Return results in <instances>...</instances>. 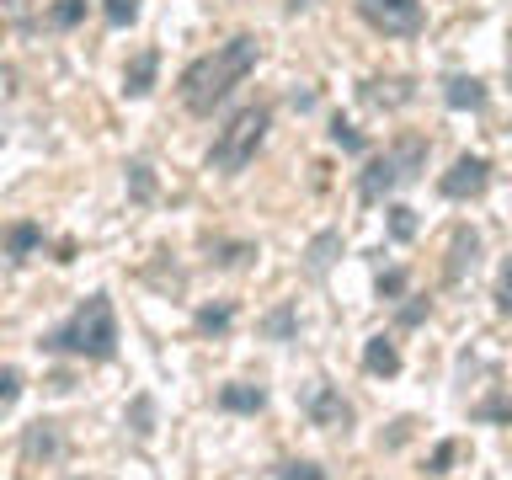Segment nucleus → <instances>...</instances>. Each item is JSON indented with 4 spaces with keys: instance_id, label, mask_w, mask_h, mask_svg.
<instances>
[{
    "instance_id": "39448f33",
    "label": "nucleus",
    "mask_w": 512,
    "mask_h": 480,
    "mask_svg": "<svg viewBox=\"0 0 512 480\" xmlns=\"http://www.w3.org/2000/svg\"><path fill=\"white\" fill-rule=\"evenodd\" d=\"M358 16L384 38H411L422 32V0H358Z\"/></svg>"
},
{
    "instance_id": "b1692460",
    "label": "nucleus",
    "mask_w": 512,
    "mask_h": 480,
    "mask_svg": "<svg viewBox=\"0 0 512 480\" xmlns=\"http://www.w3.org/2000/svg\"><path fill=\"white\" fill-rule=\"evenodd\" d=\"M128 182H134V198H150V192H155L150 166H144V160H134V166H128Z\"/></svg>"
},
{
    "instance_id": "aec40b11",
    "label": "nucleus",
    "mask_w": 512,
    "mask_h": 480,
    "mask_svg": "<svg viewBox=\"0 0 512 480\" xmlns=\"http://www.w3.org/2000/svg\"><path fill=\"white\" fill-rule=\"evenodd\" d=\"M80 16H86V0H59V6H54V16H48V22H54V27H75Z\"/></svg>"
},
{
    "instance_id": "4468645a",
    "label": "nucleus",
    "mask_w": 512,
    "mask_h": 480,
    "mask_svg": "<svg viewBox=\"0 0 512 480\" xmlns=\"http://www.w3.org/2000/svg\"><path fill=\"white\" fill-rule=\"evenodd\" d=\"M480 235L475 230H454V246H448V278H464V267H475Z\"/></svg>"
},
{
    "instance_id": "393cba45",
    "label": "nucleus",
    "mask_w": 512,
    "mask_h": 480,
    "mask_svg": "<svg viewBox=\"0 0 512 480\" xmlns=\"http://www.w3.org/2000/svg\"><path fill=\"white\" fill-rule=\"evenodd\" d=\"M16 395H22V374H16V368H0V406H11Z\"/></svg>"
},
{
    "instance_id": "a878e982",
    "label": "nucleus",
    "mask_w": 512,
    "mask_h": 480,
    "mask_svg": "<svg viewBox=\"0 0 512 480\" xmlns=\"http://www.w3.org/2000/svg\"><path fill=\"white\" fill-rule=\"evenodd\" d=\"M379 294L384 299H400V294H406V272H400V267L395 272H379Z\"/></svg>"
},
{
    "instance_id": "7ed1b4c3",
    "label": "nucleus",
    "mask_w": 512,
    "mask_h": 480,
    "mask_svg": "<svg viewBox=\"0 0 512 480\" xmlns=\"http://www.w3.org/2000/svg\"><path fill=\"white\" fill-rule=\"evenodd\" d=\"M267 128H272V112H267V107H240L235 118L219 128L214 150H208V171H219V176L246 171L251 160H256V150H262Z\"/></svg>"
},
{
    "instance_id": "412c9836",
    "label": "nucleus",
    "mask_w": 512,
    "mask_h": 480,
    "mask_svg": "<svg viewBox=\"0 0 512 480\" xmlns=\"http://www.w3.org/2000/svg\"><path fill=\"white\" fill-rule=\"evenodd\" d=\"M390 235L395 240H411L416 235V214H411V208H400V203L390 208Z\"/></svg>"
},
{
    "instance_id": "423d86ee",
    "label": "nucleus",
    "mask_w": 512,
    "mask_h": 480,
    "mask_svg": "<svg viewBox=\"0 0 512 480\" xmlns=\"http://www.w3.org/2000/svg\"><path fill=\"white\" fill-rule=\"evenodd\" d=\"M486 182H491V160L486 155H459L454 166L443 171L438 192H443V198H480Z\"/></svg>"
},
{
    "instance_id": "4be33fe9",
    "label": "nucleus",
    "mask_w": 512,
    "mask_h": 480,
    "mask_svg": "<svg viewBox=\"0 0 512 480\" xmlns=\"http://www.w3.org/2000/svg\"><path fill=\"white\" fill-rule=\"evenodd\" d=\"M267 336H278V342H288V336H294V310H288V304L267 315Z\"/></svg>"
},
{
    "instance_id": "7c9ffc66",
    "label": "nucleus",
    "mask_w": 512,
    "mask_h": 480,
    "mask_svg": "<svg viewBox=\"0 0 512 480\" xmlns=\"http://www.w3.org/2000/svg\"><path fill=\"white\" fill-rule=\"evenodd\" d=\"M288 6H294V11H304V6H310V0H288Z\"/></svg>"
},
{
    "instance_id": "ddd939ff",
    "label": "nucleus",
    "mask_w": 512,
    "mask_h": 480,
    "mask_svg": "<svg viewBox=\"0 0 512 480\" xmlns=\"http://www.w3.org/2000/svg\"><path fill=\"white\" fill-rule=\"evenodd\" d=\"M38 246H43V224L22 219V224H11V230H6V256H16V262H22V256H32Z\"/></svg>"
},
{
    "instance_id": "bb28decb",
    "label": "nucleus",
    "mask_w": 512,
    "mask_h": 480,
    "mask_svg": "<svg viewBox=\"0 0 512 480\" xmlns=\"http://www.w3.org/2000/svg\"><path fill=\"white\" fill-rule=\"evenodd\" d=\"M454 454H459L454 443H438V448H432V459H427V475H443L448 464H454Z\"/></svg>"
},
{
    "instance_id": "0eeeda50",
    "label": "nucleus",
    "mask_w": 512,
    "mask_h": 480,
    "mask_svg": "<svg viewBox=\"0 0 512 480\" xmlns=\"http://www.w3.org/2000/svg\"><path fill=\"white\" fill-rule=\"evenodd\" d=\"M310 422L326 427V432H336V427L352 422V406L342 400V390H336V384H315V390H310Z\"/></svg>"
},
{
    "instance_id": "6e6552de",
    "label": "nucleus",
    "mask_w": 512,
    "mask_h": 480,
    "mask_svg": "<svg viewBox=\"0 0 512 480\" xmlns=\"http://www.w3.org/2000/svg\"><path fill=\"white\" fill-rule=\"evenodd\" d=\"M363 368L374 379H395L400 374V347L390 342V336H368L363 342Z\"/></svg>"
},
{
    "instance_id": "2eb2a0df",
    "label": "nucleus",
    "mask_w": 512,
    "mask_h": 480,
    "mask_svg": "<svg viewBox=\"0 0 512 480\" xmlns=\"http://www.w3.org/2000/svg\"><path fill=\"white\" fill-rule=\"evenodd\" d=\"M336 251H342V235H336V230H326V235H320L315 246H310V272H315V278L331 267V256H336Z\"/></svg>"
},
{
    "instance_id": "a211bd4d",
    "label": "nucleus",
    "mask_w": 512,
    "mask_h": 480,
    "mask_svg": "<svg viewBox=\"0 0 512 480\" xmlns=\"http://www.w3.org/2000/svg\"><path fill=\"white\" fill-rule=\"evenodd\" d=\"M475 422H512V400L507 395H491L475 406Z\"/></svg>"
},
{
    "instance_id": "f3484780",
    "label": "nucleus",
    "mask_w": 512,
    "mask_h": 480,
    "mask_svg": "<svg viewBox=\"0 0 512 480\" xmlns=\"http://www.w3.org/2000/svg\"><path fill=\"white\" fill-rule=\"evenodd\" d=\"M230 320H235L230 304H208V310H198V331H208V336H214V331H230Z\"/></svg>"
},
{
    "instance_id": "f8f14e48",
    "label": "nucleus",
    "mask_w": 512,
    "mask_h": 480,
    "mask_svg": "<svg viewBox=\"0 0 512 480\" xmlns=\"http://www.w3.org/2000/svg\"><path fill=\"white\" fill-rule=\"evenodd\" d=\"M155 70H160V54H155V48H144V54L123 70V91H128V96H150Z\"/></svg>"
},
{
    "instance_id": "f03ea898",
    "label": "nucleus",
    "mask_w": 512,
    "mask_h": 480,
    "mask_svg": "<svg viewBox=\"0 0 512 480\" xmlns=\"http://www.w3.org/2000/svg\"><path fill=\"white\" fill-rule=\"evenodd\" d=\"M38 347L48 352H64V358H86V363H107L118 352V320H112V304L107 294H91L80 310L64 320L59 331H48Z\"/></svg>"
},
{
    "instance_id": "1a4fd4ad",
    "label": "nucleus",
    "mask_w": 512,
    "mask_h": 480,
    "mask_svg": "<svg viewBox=\"0 0 512 480\" xmlns=\"http://www.w3.org/2000/svg\"><path fill=\"white\" fill-rule=\"evenodd\" d=\"M443 102L448 107H470V112H480V107H486V86H480V80L475 75H448L443 80Z\"/></svg>"
},
{
    "instance_id": "c756f323",
    "label": "nucleus",
    "mask_w": 512,
    "mask_h": 480,
    "mask_svg": "<svg viewBox=\"0 0 512 480\" xmlns=\"http://www.w3.org/2000/svg\"><path fill=\"white\" fill-rule=\"evenodd\" d=\"M422 315H427V299H411L406 310H400V326H422Z\"/></svg>"
},
{
    "instance_id": "6ab92c4d",
    "label": "nucleus",
    "mask_w": 512,
    "mask_h": 480,
    "mask_svg": "<svg viewBox=\"0 0 512 480\" xmlns=\"http://www.w3.org/2000/svg\"><path fill=\"white\" fill-rule=\"evenodd\" d=\"M102 16H107V27H128L139 16V0H102Z\"/></svg>"
},
{
    "instance_id": "9b49d317",
    "label": "nucleus",
    "mask_w": 512,
    "mask_h": 480,
    "mask_svg": "<svg viewBox=\"0 0 512 480\" xmlns=\"http://www.w3.org/2000/svg\"><path fill=\"white\" fill-rule=\"evenodd\" d=\"M262 406H267V390H262V384H224V390H219V411L256 416Z\"/></svg>"
},
{
    "instance_id": "5701e85b",
    "label": "nucleus",
    "mask_w": 512,
    "mask_h": 480,
    "mask_svg": "<svg viewBox=\"0 0 512 480\" xmlns=\"http://www.w3.org/2000/svg\"><path fill=\"white\" fill-rule=\"evenodd\" d=\"M331 139L342 144V150H363V134H358V128H352V123H342V118L331 123Z\"/></svg>"
},
{
    "instance_id": "cd10ccee",
    "label": "nucleus",
    "mask_w": 512,
    "mask_h": 480,
    "mask_svg": "<svg viewBox=\"0 0 512 480\" xmlns=\"http://www.w3.org/2000/svg\"><path fill=\"white\" fill-rule=\"evenodd\" d=\"M496 304H502V315H512V262L502 267V288H496Z\"/></svg>"
},
{
    "instance_id": "dca6fc26",
    "label": "nucleus",
    "mask_w": 512,
    "mask_h": 480,
    "mask_svg": "<svg viewBox=\"0 0 512 480\" xmlns=\"http://www.w3.org/2000/svg\"><path fill=\"white\" fill-rule=\"evenodd\" d=\"M272 480H326V470H320V464H310V459H288V464H278V470H272Z\"/></svg>"
},
{
    "instance_id": "9d476101",
    "label": "nucleus",
    "mask_w": 512,
    "mask_h": 480,
    "mask_svg": "<svg viewBox=\"0 0 512 480\" xmlns=\"http://www.w3.org/2000/svg\"><path fill=\"white\" fill-rule=\"evenodd\" d=\"M22 459H27V464L59 459V427H54V422H32L27 438H22Z\"/></svg>"
},
{
    "instance_id": "20e7f679",
    "label": "nucleus",
    "mask_w": 512,
    "mask_h": 480,
    "mask_svg": "<svg viewBox=\"0 0 512 480\" xmlns=\"http://www.w3.org/2000/svg\"><path fill=\"white\" fill-rule=\"evenodd\" d=\"M422 166H427V139H422V134L395 139V150H384L379 160H368V171L358 176V198H363V203L390 198L395 187L416 182V171H422Z\"/></svg>"
},
{
    "instance_id": "c85d7f7f",
    "label": "nucleus",
    "mask_w": 512,
    "mask_h": 480,
    "mask_svg": "<svg viewBox=\"0 0 512 480\" xmlns=\"http://www.w3.org/2000/svg\"><path fill=\"white\" fill-rule=\"evenodd\" d=\"M134 432H139V438L150 432V395H139V400H134Z\"/></svg>"
},
{
    "instance_id": "f257e3e1",
    "label": "nucleus",
    "mask_w": 512,
    "mask_h": 480,
    "mask_svg": "<svg viewBox=\"0 0 512 480\" xmlns=\"http://www.w3.org/2000/svg\"><path fill=\"white\" fill-rule=\"evenodd\" d=\"M256 54H262V43L251 38V32H235L230 43H219L214 54H198L182 70V107L198 112V118H214V107H224V96H230L240 80L256 70Z\"/></svg>"
}]
</instances>
